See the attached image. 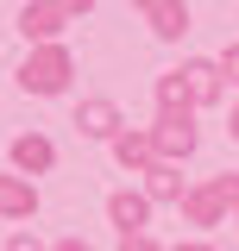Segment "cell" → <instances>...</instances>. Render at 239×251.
Segmentation results:
<instances>
[{
    "mask_svg": "<svg viewBox=\"0 0 239 251\" xmlns=\"http://www.w3.org/2000/svg\"><path fill=\"white\" fill-rule=\"evenodd\" d=\"M69 75H76V57H69L63 44H38V50L19 63V88L26 94H63Z\"/></svg>",
    "mask_w": 239,
    "mask_h": 251,
    "instance_id": "1",
    "label": "cell"
},
{
    "mask_svg": "<svg viewBox=\"0 0 239 251\" xmlns=\"http://www.w3.org/2000/svg\"><path fill=\"white\" fill-rule=\"evenodd\" d=\"M107 220L120 226V239H139L151 226V195H139V188H114L107 195Z\"/></svg>",
    "mask_w": 239,
    "mask_h": 251,
    "instance_id": "2",
    "label": "cell"
},
{
    "mask_svg": "<svg viewBox=\"0 0 239 251\" xmlns=\"http://www.w3.org/2000/svg\"><path fill=\"white\" fill-rule=\"evenodd\" d=\"M227 207H233V201H227V188H220V182H202V188L182 195V220H189V226H220Z\"/></svg>",
    "mask_w": 239,
    "mask_h": 251,
    "instance_id": "3",
    "label": "cell"
},
{
    "mask_svg": "<svg viewBox=\"0 0 239 251\" xmlns=\"http://www.w3.org/2000/svg\"><path fill=\"white\" fill-rule=\"evenodd\" d=\"M76 132H82V138H107V145H114L120 132H126V120H120L114 100H101V94H94V100L76 107Z\"/></svg>",
    "mask_w": 239,
    "mask_h": 251,
    "instance_id": "4",
    "label": "cell"
},
{
    "mask_svg": "<svg viewBox=\"0 0 239 251\" xmlns=\"http://www.w3.org/2000/svg\"><path fill=\"white\" fill-rule=\"evenodd\" d=\"M51 163H57V145H51V138H44V132H26V138H13V176H44V170H51Z\"/></svg>",
    "mask_w": 239,
    "mask_h": 251,
    "instance_id": "5",
    "label": "cell"
},
{
    "mask_svg": "<svg viewBox=\"0 0 239 251\" xmlns=\"http://www.w3.org/2000/svg\"><path fill=\"white\" fill-rule=\"evenodd\" d=\"M182 82H189V100H195V107H214V100L227 94V75H220V63H208V57L182 63Z\"/></svg>",
    "mask_w": 239,
    "mask_h": 251,
    "instance_id": "6",
    "label": "cell"
},
{
    "mask_svg": "<svg viewBox=\"0 0 239 251\" xmlns=\"http://www.w3.org/2000/svg\"><path fill=\"white\" fill-rule=\"evenodd\" d=\"M132 6H139V13H145V25L157 31V38H170V44L189 31V0H132Z\"/></svg>",
    "mask_w": 239,
    "mask_h": 251,
    "instance_id": "7",
    "label": "cell"
},
{
    "mask_svg": "<svg viewBox=\"0 0 239 251\" xmlns=\"http://www.w3.org/2000/svg\"><path fill=\"white\" fill-rule=\"evenodd\" d=\"M151 145H157V163H182L195 151V120H157L151 126Z\"/></svg>",
    "mask_w": 239,
    "mask_h": 251,
    "instance_id": "8",
    "label": "cell"
},
{
    "mask_svg": "<svg viewBox=\"0 0 239 251\" xmlns=\"http://www.w3.org/2000/svg\"><path fill=\"white\" fill-rule=\"evenodd\" d=\"M157 120H195V100H189L182 69H164L157 75Z\"/></svg>",
    "mask_w": 239,
    "mask_h": 251,
    "instance_id": "9",
    "label": "cell"
},
{
    "mask_svg": "<svg viewBox=\"0 0 239 251\" xmlns=\"http://www.w3.org/2000/svg\"><path fill=\"white\" fill-rule=\"evenodd\" d=\"M19 31H26L31 44H57V31H63V13L51 6V0H26V6H19Z\"/></svg>",
    "mask_w": 239,
    "mask_h": 251,
    "instance_id": "10",
    "label": "cell"
},
{
    "mask_svg": "<svg viewBox=\"0 0 239 251\" xmlns=\"http://www.w3.org/2000/svg\"><path fill=\"white\" fill-rule=\"evenodd\" d=\"M114 163H120V170L151 176V170H157V145H151V132H120V138H114Z\"/></svg>",
    "mask_w": 239,
    "mask_h": 251,
    "instance_id": "11",
    "label": "cell"
},
{
    "mask_svg": "<svg viewBox=\"0 0 239 251\" xmlns=\"http://www.w3.org/2000/svg\"><path fill=\"white\" fill-rule=\"evenodd\" d=\"M38 214V188L26 176H0V220H31Z\"/></svg>",
    "mask_w": 239,
    "mask_h": 251,
    "instance_id": "12",
    "label": "cell"
},
{
    "mask_svg": "<svg viewBox=\"0 0 239 251\" xmlns=\"http://www.w3.org/2000/svg\"><path fill=\"white\" fill-rule=\"evenodd\" d=\"M145 195H151V201H177V207H182V195H189V182L177 176V163H157V170L145 176Z\"/></svg>",
    "mask_w": 239,
    "mask_h": 251,
    "instance_id": "13",
    "label": "cell"
},
{
    "mask_svg": "<svg viewBox=\"0 0 239 251\" xmlns=\"http://www.w3.org/2000/svg\"><path fill=\"white\" fill-rule=\"evenodd\" d=\"M214 63H220V75H227V82H233V88H239V44H227V50H220V57H214Z\"/></svg>",
    "mask_w": 239,
    "mask_h": 251,
    "instance_id": "14",
    "label": "cell"
},
{
    "mask_svg": "<svg viewBox=\"0 0 239 251\" xmlns=\"http://www.w3.org/2000/svg\"><path fill=\"white\" fill-rule=\"evenodd\" d=\"M51 6H57V13H63V19H82V13H89V6H94V0H51Z\"/></svg>",
    "mask_w": 239,
    "mask_h": 251,
    "instance_id": "15",
    "label": "cell"
},
{
    "mask_svg": "<svg viewBox=\"0 0 239 251\" xmlns=\"http://www.w3.org/2000/svg\"><path fill=\"white\" fill-rule=\"evenodd\" d=\"M120 251H164V245H157L151 232H139V239H120Z\"/></svg>",
    "mask_w": 239,
    "mask_h": 251,
    "instance_id": "16",
    "label": "cell"
},
{
    "mask_svg": "<svg viewBox=\"0 0 239 251\" xmlns=\"http://www.w3.org/2000/svg\"><path fill=\"white\" fill-rule=\"evenodd\" d=\"M6 251H44V245H38L31 232H13V239H6Z\"/></svg>",
    "mask_w": 239,
    "mask_h": 251,
    "instance_id": "17",
    "label": "cell"
},
{
    "mask_svg": "<svg viewBox=\"0 0 239 251\" xmlns=\"http://www.w3.org/2000/svg\"><path fill=\"white\" fill-rule=\"evenodd\" d=\"M51 251H89V245H82V239H57Z\"/></svg>",
    "mask_w": 239,
    "mask_h": 251,
    "instance_id": "18",
    "label": "cell"
},
{
    "mask_svg": "<svg viewBox=\"0 0 239 251\" xmlns=\"http://www.w3.org/2000/svg\"><path fill=\"white\" fill-rule=\"evenodd\" d=\"M170 251H220V245H202V239H189V245H170Z\"/></svg>",
    "mask_w": 239,
    "mask_h": 251,
    "instance_id": "19",
    "label": "cell"
},
{
    "mask_svg": "<svg viewBox=\"0 0 239 251\" xmlns=\"http://www.w3.org/2000/svg\"><path fill=\"white\" fill-rule=\"evenodd\" d=\"M227 132H233V138H239V107H233V126H227Z\"/></svg>",
    "mask_w": 239,
    "mask_h": 251,
    "instance_id": "20",
    "label": "cell"
},
{
    "mask_svg": "<svg viewBox=\"0 0 239 251\" xmlns=\"http://www.w3.org/2000/svg\"><path fill=\"white\" fill-rule=\"evenodd\" d=\"M233 226H239V214H233Z\"/></svg>",
    "mask_w": 239,
    "mask_h": 251,
    "instance_id": "21",
    "label": "cell"
}]
</instances>
